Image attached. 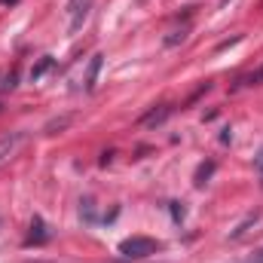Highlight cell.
Wrapping results in <instances>:
<instances>
[{
	"label": "cell",
	"instance_id": "1",
	"mask_svg": "<svg viewBox=\"0 0 263 263\" xmlns=\"http://www.w3.org/2000/svg\"><path fill=\"white\" fill-rule=\"evenodd\" d=\"M159 251V242L156 239H147V236H132V239H123L120 242V254L126 260H141L147 254H156Z\"/></svg>",
	"mask_w": 263,
	"mask_h": 263
},
{
	"label": "cell",
	"instance_id": "2",
	"mask_svg": "<svg viewBox=\"0 0 263 263\" xmlns=\"http://www.w3.org/2000/svg\"><path fill=\"white\" fill-rule=\"evenodd\" d=\"M89 9H92V0H67V31L70 34H77L86 25Z\"/></svg>",
	"mask_w": 263,
	"mask_h": 263
},
{
	"label": "cell",
	"instance_id": "3",
	"mask_svg": "<svg viewBox=\"0 0 263 263\" xmlns=\"http://www.w3.org/2000/svg\"><path fill=\"white\" fill-rule=\"evenodd\" d=\"M172 110H175L172 104H159V107L147 110V114H144V117L138 120V126H141V129H156V126H162V123H165V120L172 117Z\"/></svg>",
	"mask_w": 263,
	"mask_h": 263
},
{
	"label": "cell",
	"instance_id": "4",
	"mask_svg": "<svg viewBox=\"0 0 263 263\" xmlns=\"http://www.w3.org/2000/svg\"><path fill=\"white\" fill-rule=\"evenodd\" d=\"M22 141H25V132H9V135H3V138H0V165H3L15 150H18V144H22Z\"/></svg>",
	"mask_w": 263,
	"mask_h": 263
},
{
	"label": "cell",
	"instance_id": "5",
	"mask_svg": "<svg viewBox=\"0 0 263 263\" xmlns=\"http://www.w3.org/2000/svg\"><path fill=\"white\" fill-rule=\"evenodd\" d=\"M101 65H104V55H101V52H95V55L89 59V70H86V92H92V89H95L98 73H101Z\"/></svg>",
	"mask_w": 263,
	"mask_h": 263
},
{
	"label": "cell",
	"instance_id": "6",
	"mask_svg": "<svg viewBox=\"0 0 263 263\" xmlns=\"http://www.w3.org/2000/svg\"><path fill=\"white\" fill-rule=\"evenodd\" d=\"M46 239H49V233H46L43 217H34V220H31V236H28V245H40V242H46Z\"/></svg>",
	"mask_w": 263,
	"mask_h": 263
},
{
	"label": "cell",
	"instance_id": "7",
	"mask_svg": "<svg viewBox=\"0 0 263 263\" xmlns=\"http://www.w3.org/2000/svg\"><path fill=\"white\" fill-rule=\"evenodd\" d=\"M187 37H190V22H184L181 28H175V31H172V34H168V37H165L162 43H165V46L172 49V46H178V43H184Z\"/></svg>",
	"mask_w": 263,
	"mask_h": 263
},
{
	"label": "cell",
	"instance_id": "8",
	"mask_svg": "<svg viewBox=\"0 0 263 263\" xmlns=\"http://www.w3.org/2000/svg\"><path fill=\"white\" fill-rule=\"evenodd\" d=\"M52 65H55V59H52V55H43L37 65L31 67V80H40V77H43V73H46V70H49Z\"/></svg>",
	"mask_w": 263,
	"mask_h": 263
},
{
	"label": "cell",
	"instance_id": "9",
	"mask_svg": "<svg viewBox=\"0 0 263 263\" xmlns=\"http://www.w3.org/2000/svg\"><path fill=\"white\" fill-rule=\"evenodd\" d=\"M211 175H214V162H202L196 168V181H193V184H196V187H205Z\"/></svg>",
	"mask_w": 263,
	"mask_h": 263
},
{
	"label": "cell",
	"instance_id": "10",
	"mask_svg": "<svg viewBox=\"0 0 263 263\" xmlns=\"http://www.w3.org/2000/svg\"><path fill=\"white\" fill-rule=\"evenodd\" d=\"M70 120H73V117H62V120H52V123L46 126V135H59V132H65L67 126H70Z\"/></svg>",
	"mask_w": 263,
	"mask_h": 263
},
{
	"label": "cell",
	"instance_id": "11",
	"mask_svg": "<svg viewBox=\"0 0 263 263\" xmlns=\"http://www.w3.org/2000/svg\"><path fill=\"white\" fill-rule=\"evenodd\" d=\"M80 214H83L89 223L95 220V211H92V199H83V202H80Z\"/></svg>",
	"mask_w": 263,
	"mask_h": 263
},
{
	"label": "cell",
	"instance_id": "12",
	"mask_svg": "<svg viewBox=\"0 0 263 263\" xmlns=\"http://www.w3.org/2000/svg\"><path fill=\"white\" fill-rule=\"evenodd\" d=\"M242 83H245V86H260V83H263V67H257L254 73H248Z\"/></svg>",
	"mask_w": 263,
	"mask_h": 263
},
{
	"label": "cell",
	"instance_id": "13",
	"mask_svg": "<svg viewBox=\"0 0 263 263\" xmlns=\"http://www.w3.org/2000/svg\"><path fill=\"white\" fill-rule=\"evenodd\" d=\"M168 208H172V217L175 220H184V214H187L184 211V202H168Z\"/></svg>",
	"mask_w": 263,
	"mask_h": 263
},
{
	"label": "cell",
	"instance_id": "14",
	"mask_svg": "<svg viewBox=\"0 0 263 263\" xmlns=\"http://www.w3.org/2000/svg\"><path fill=\"white\" fill-rule=\"evenodd\" d=\"M3 80H6V83H0V92H9V89L15 86V70H9V73H3Z\"/></svg>",
	"mask_w": 263,
	"mask_h": 263
},
{
	"label": "cell",
	"instance_id": "15",
	"mask_svg": "<svg viewBox=\"0 0 263 263\" xmlns=\"http://www.w3.org/2000/svg\"><path fill=\"white\" fill-rule=\"evenodd\" d=\"M257 263H263V251H260V254H257Z\"/></svg>",
	"mask_w": 263,
	"mask_h": 263
},
{
	"label": "cell",
	"instance_id": "16",
	"mask_svg": "<svg viewBox=\"0 0 263 263\" xmlns=\"http://www.w3.org/2000/svg\"><path fill=\"white\" fill-rule=\"evenodd\" d=\"M0 3H18V0H0Z\"/></svg>",
	"mask_w": 263,
	"mask_h": 263
},
{
	"label": "cell",
	"instance_id": "17",
	"mask_svg": "<svg viewBox=\"0 0 263 263\" xmlns=\"http://www.w3.org/2000/svg\"><path fill=\"white\" fill-rule=\"evenodd\" d=\"M0 77H3V73H0Z\"/></svg>",
	"mask_w": 263,
	"mask_h": 263
},
{
	"label": "cell",
	"instance_id": "18",
	"mask_svg": "<svg viewBox=\"0 0 263 263\" xmlns=\"http://www.w3.org/2000/svg\"><path fill=\"white\" fill-rule=\"evenodd\" d=\"M254 263H257V260H254Z\"/></svg>",
	"mask_w": 263,
	"mask_h": 263
}]
</instances>
